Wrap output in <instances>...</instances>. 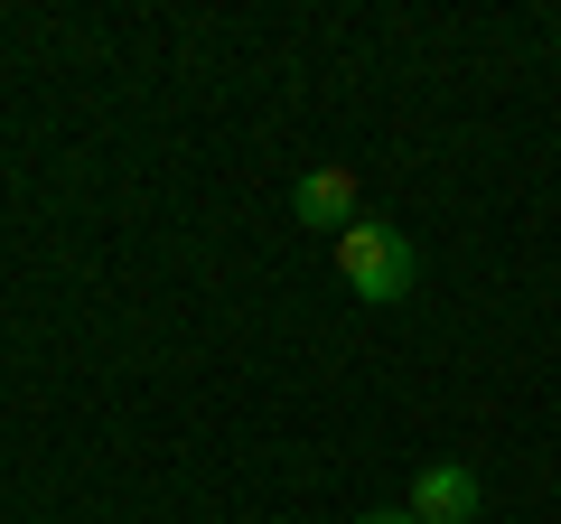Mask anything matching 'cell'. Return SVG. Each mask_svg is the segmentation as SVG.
<instances>
[{
	"mask_svg": "<svg viewBox=\"0 0 561 524\" xmlns=\"http://www.w3.org/2000/svg\"><path fill=\"white\" fill-rule=\"evenodd\" d=\"M290 206H300V225H328V243H337L346 225H365V179L328 160V169H309V179L290 187Z\"/></svg>",
	"mask_w": 561,
	"mask_h": 524,
	"instance_id": "3",
	"label": "cell"
},
{
	"mask_svg": "<svg viewBox=\"0 0 561 524\" xmlns=\"http://www.w3.org/2000/svg\"><path fill=\"white\" fill-rule=\"evenodd\" d=\"M328 253H337V272H346V291H356V300H412V282H421V253L393 235V225H375V216L346 225Z\"/></svg>",
	"mask_w": 561,
	"mask_h": 524,
	"instance_id": "1",
	"label": "cell"
},
{
	"mask_svg": "<svg viewBox=\"0 0 561 524\" xmlns=\"http://www.w3.org/2000/svg\"><path fill=\"white\" fill-rule=\"evenodd\" d=\"M356 524H412V505H375V515H356Z\"/></svg>",
	"mask_w": 561,
	"mask_h": 524,
	"instance_id": "4",
	"label": "cell"
},
{
	"mask_svg": "<svg viewBox=\"0 0 561 524\" xmlns=\"http://www.w3.org/2000/svg\"><path fill=\"white\" fill-rule=\"evenodd\" d=\"M478 497H486V487H478L468 459H431L412 478V524H478Z\"/></svg>",
	"mask_w": 561,
	"mask_h": 524,
	"instance_id": "2",
	"label": "cell"
}]
</instances>
